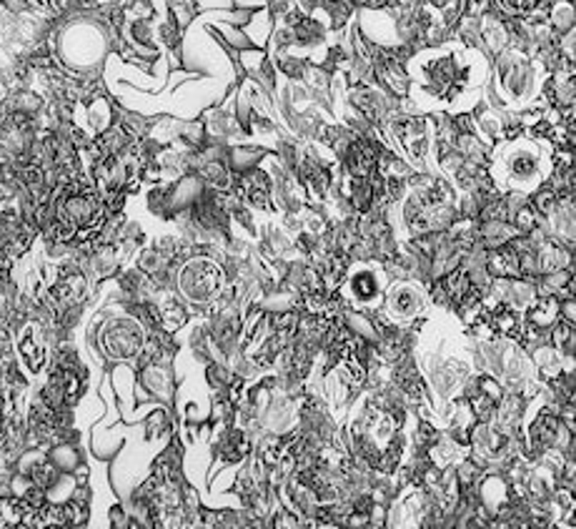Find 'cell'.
I'll use <instances>...</instances> for the list:
<instances>
[{
    "instance_id": "6da1fadb",
    "label": "cell",
    "mask_w": 576,
    "mask_h": 529,
    "mask_svg": "<svg viewBox=\"0 0 576 529\" xmlns=\"http://www.w3.org/2000/svg\"><path fill=\"white\" fill-rule=\"evenodd\" d=\"M559 311H561V304H559L554 296H544V299H541L539 304L531 309L528 319L534 321V324H539V326H549L559 316Z\"/></svg>"
},
{
    "instance_id": "7a4b0ae2",
    "label": "cell",
    "mask_w": 576,
    "mask_h": 529,
    "mask_svg": "<svg viewBox=\"0 0 576 529\" xmlns=\"http://www.w3.org/2000/svg\"><path fill=\"white\" fill-rule=\"evenodd\" d=\"M354 291H356V296H361L363 301H368V299H373L376 296V281H373L371 276H356L354 278Z\"/></svg>"
}]
</instances>
